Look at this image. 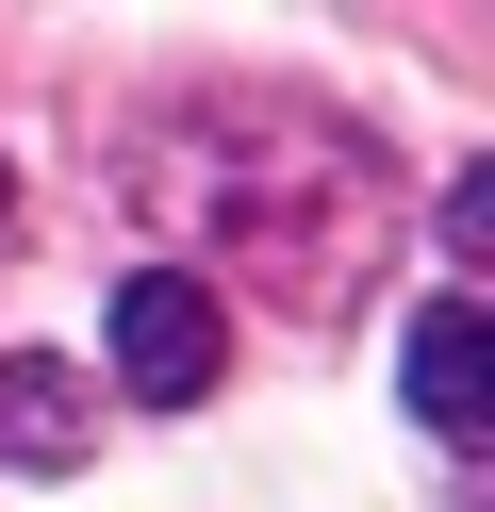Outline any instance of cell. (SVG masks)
Returning <instances> with one entry per match:
<instances>
[{"mask_svg":"<svg viewBox=\"0 0 495 512\" xmlns=\"http://www.w3.org/2000/svg\"><path fill=\"white\" fill-rule=\"evenodd\" d=\"M215 364H231L215 281H198V265H132V281H116V380H132L149 413H182V397H215Z\"/></svg>","mask_w":495,"mask_h":512,"instance_id":"cell-1","label":"cell"},{"mask_svg":"<svg viewBox=\"0 0 495 512\" xmlns=\"http://www.w3.org/2000/svg\"><path fill=\"white\" fill-rule=\"evenodd\" d=\"M413 413H429L446 446L495 430V331H479V298H429V314H413Z\"/></svg>","mask_w":495,"mask_h":512,"instance_id":"cell-2","label":"cell"},{"mask_svg":"<svg viewBox=\"0 0 495 512\" xmlns=\"http://www.w3.org/2000/svg\"><path fill=\"white\" fill-rule=\"evenodd\" d=\"M83 446H99V413H83V380H66V364H0V463H83Z\"/></svg>","mask_w":495,"mask_h":512,"instance_id":"cell-3","label":"cell"}]
</instances>
